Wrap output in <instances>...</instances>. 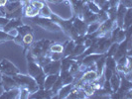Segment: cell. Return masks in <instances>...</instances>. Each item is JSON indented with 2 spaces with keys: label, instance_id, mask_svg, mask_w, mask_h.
Returning <instances> with one entry per match:
<instances>
[{
  "label": "cell",
  "instance_id": "obj_31",
  "mask_svg": "<svg viewBox=\"0 0 132 99\" xmlns=\"http://www.w3.org/2000/svg\"><path fill=\"white\" fill-rule=\"evenodd\" d=\"M13 39V37L10 36L7 32L2 31V29L0 30V42H7V41H11V40Z\"/></svg>",
  "mask_w": 132,
  "mask_h": 99
},
{
  "label": "cell",
  "instance_id": "obj_10",
  "mask_svg": "<svg viewBox=\"0 0 132 99\" xmlns=\"http://www.w3.org/2000/svg\"><path fill=\"white\" fill-rule=\"evenodd\" d=\"M73 26L76 28L77 32L79 33V36H84L86 33V30H87V24L82 19H79L77 18L73 22Z\"/></svg>",
  "mask_w": 132,
  "mask_h": 99
},
{
  "label": "cell",
  "instance_id": "obj_20",
  "mask_svg": "<svg viewBox=\"0 0 132 99\" xmlns=\"http://www.w3.org/2000/svg\"><path fill=\"white\" fill-rule=\"evenodd\" d=\"M39 15L41 17H44V18H50L51 19V16L53 15V12L51 10V8L48 6V5H44L41 9L39 10Z\"/></svg>",
  "mask_w": 132,
  "mask_h": 99
},
{
  "label": "cell",
  "instance_id": "obj_3",
  "mask_svg": "<svg viewBox=\"0 0 132 99\" xmlns=\"http://www.w3.org/2000/svg\"><path fill=\"white\" fill-rule=\"evenodd\" d=\"M0 73L6 74V75L13 76L15 74L19 73V69L14 66L11 61H9L6 59H3L0 62Z\"/></svg>",
  "mask_w": 132,
  "mask_h": 99
},
{
  "label": "cell",
  "instance_id": "obj_11",
  "mask_svg": "<svg viewBox=\"0 0 132 99\" xmlns=\"http://www.w3.org/2000/svg\"><path fill=\"white\" fill-rule=\"evenodd\" d=\"M22 25V19L21 18H15V19H9L8 23L3 27V31L8 32L12 29H16Z\"/></svg>",
  "mask_w": 132,
  "mask_h": 99
},
{
  "label": "cell",
  "instance_id": "obj_18",
  "mask_svg": "<svg viewBox=\"0 0 132 99\" xmlns=\"http://www.w3.org/2000/svg\"><path fill=\"white\" fill-rule=\"evenodd\" d=\"M20 7H22V3L21 1H13V2H8L5 5V9H6V13H10L13 12L16 9H18Z\"/></svg>",
  "mask_w": 132,
  "mask_h": 99
},
{
  "label": "cell",
  "instance_id": "obj_14",
  "mask_svg": "<svg viewBox=\"0 0 132 99\" xmlns=\"http://www.w3.org/2000/svg\"><path fill=\"white\" fill-rule=\"evenodd\" d=\"M19 95H20V88L19 87H16V88H13V89L6 90L5 92L0 96V98H8V99L17 98V97H19Z\"/></svg>",
  "mask_w": 132,
  "mask_h": 99
},
{
  "label": "cell",
  "instance_id": "obj_30",
  "mask_svg": "<svg viewBox=\"0 0 132 99\" xmlns=\"http://www.w3.org/2000/svg\"><path fill=\"white\" fill-rule=\"evenodd\" d=\"M126 38V31L124 30H119L118 33H117V35H116V37H115V42L116 43H118V44H120L121 42H123L124 40H125Z\"/></svg>",
  "mask_w": 132,
  "mask_h": 99
},
{
  "label": "cell",
  "instance_id": "obj_23",
  "mask_svg": "<svg viewBox=\"0 0 132 99\" xmlns=\"http://www.w3.org/2000/svg\"><path fill=\"white\" fill-rule=\"evenodd\" d=\"M75 46H76V44H75L73 41H70L68 43V45L66 46V48H64V51H63L64 52V58L70 57L72 55L73 49H75Z\"/></svg>",
  "mask_w": 132,
  "mask_h": 99
},
{
  "label": "cell",
  "instance_id": "obj_1",
  "mask_svg": "<svg viewBox=\"0 0 132 99\" xmlns=\"http://www.w3.org/2000/svg\"><path fill=\"white\" fill-rule=\"evenodd\" d=\"M13 78L15 79V81L17 82L19 87L26 88L27 90L30 92V94L36 92L39 89V86L37 84L36 80L30 75H24V74L17 73V74L13 75Z\"/></svg>",
  "mask_w": 132,
  "mask_h": 99
},
{
  "label": "cell",
  "instance_id": "obj_9",
  "mask_svg": "<svg viewBox=\"0 0 132 99\" xmlns=\"http://www.w3.org/2000/svg\"><path fill=\"white\" fill-rule=\"evenodd\" d=\"M97 73H96V70L94 69H87L86 71L82 73L81 77H80V80L82 81V83H86V82H93L95 79L97 78Z\"/></svg>",
  "mask_w": 132,
  "mask_h": 99
},
{
  "label": "cell",
  "instance_id": "obj_12",
  "mask_svg": "<svg viewBox=\"0 0 132 99\" xmlns=\"http://www.w3.org/2000/svg\"><path fill=\"white\" fill-rule=\"evenodd\" d=\"M58 76H59V74H47L45 80H44L43 88L46 89V90H50L52 88L53 84L55 83V81L57 80Z\"/></svg>",
  "mask_w": 132,
  "mask_h": 99
},
{
  "label": "cell",
  "instance_id": "obj_8",
  "mask_svg": "<svg viewBox=\"0 0 132 99\" xmlns=\"http://www.w3.org/2000/svg\"><path fill=\"white\" fill-rule=\"evenodd\" d=\"M103 55H104V53H103ZM103 55H102V53H89V55L86 56V58L81 60V64H82L84 66H86V67H89L90 66L94 65L95 61H96L100 57H102Z\"/></svg>",
  "mask_w": 132,
  "mask_h": 99
},
{
  "label": "cell",
  "instance_id": "obj_41",
  "mask_svg": "<svg viewBox=\"0 0 132 99\" xmlns=\"http://www.w3.org/2000/svg\"><path fill=\"white\" fill-rule=\"evenodd\" d=\"M7 3H8V0H0V7L5 6Z\"/></svg>",
  "mask_w": 132,
  "mask_h": 99
},
{
  "label": "cell",
  "instance_id": "obj_19",
  "mask_svg": "<svg viewBox=\"0 0 132 99\" xmlns=\"http://www.w3.org/2000/svg\"><path fill=\"white\" fill-rule=\"evenodd\" d=\"M86 47L84 44H79V45H77V46H75V49H73V53L72 55L70 56V57H68V58H70V59H73V58H76V57H78V56H80L81 53H84V52L86 51Z\"/></svg>",
  "mask_w": 132,
  "mask_h": 99
},
{
  "label": "cell",
  "instance_id": "obj_15",
  "mask_svg": "<svg viewBox=\"0 0 132 99\" xmlns=\"http://www.w3.org/2000/svg\"><path fill=\"white\" fill-rule=\"evenodd\" d=\"M109 83H110V85H111V88H112L113 92H115V91L118 90L119 85H120V76L118 75L117 71L114 73L112 75H111V77L109 79Z\"/></svg>",
  "mask_w": 132,
  "mask_h": 99
},
{
  "label": "cell",
  "instance_id": "obj_36",
  "mask_svg": "<svg viewBox=\"0 0 132 99\" xmlns=\"http://www.w3.org/2000/svg\"><path fill=\"white\" fill-rule=\"evenodd\" d=\"M8 21H9V19L6 18L5 16H0V28L3 29V27L8 23Z\"/></svg>",
  "mask_w": 132,
  "mask_h": 99
},
{
  "label": "cell",
  "instance_id": "obj_27",
  "mask_svg": "<svg viewBox=\"0 0 132 99\" xmlns=\"http://www.w3.org/2000/svg\"><path fill=\"white\" fill-rule=\"evenodd\" d=\"M99 24H100V22H98V21H96V22H93V23L88 24V25H87L86 33L93 34V33H94V32H96V31L98 30Z\"/></svg>",
  "mask_w": 132,
  "mask_h": 99
},
{
  "label": "cell",
  "instance_id": "obj_32",
  "mask_svg": "<svg viewBox=\"0 0 132 99\" xmlns=\"http://www.w3.org/2000/svg\"><path fill=\"white\" fill-rule=\"evenodd\" d=\"M33 40H34V38H33L32 33L26 34V35L23 36V44L26 45V46H29V45H31V44L33 43Z\"/></svg>",
  "mask_w": 132,
  "mask_h": 99
},
{
  "label": "cell",
  "instance_id": "obj_24",
  "mask_svg": "<svg viewBox=\"0 0 132 99\" xmlns=\"http://www.w3.org/2000/svg\"><path fill=\"white\" fill-rule=\"evenodd\" d=\"M64 85L63 84V81H62V78H61V76H58V78H57V80L55 81V83L53 84V86H52V88H51V91L53 92V94H57L58 93V91H59L60 89H61V87Z\"/></svg>",
  "mask_w": 132,
  "mask_h": 99
},
{
  "label": "cell",
  "instance_id": "obj_26",
  "mask_svg": "<svg viewBox=\"0 0 132 99\" xmlns=\"http://www.w3.org/2000/svg\"><path fill=\"white\" fill-rule=\"evenodd\" d=\"M16 29L18 31V34L21 35V36H24L26 34L32 33V28L30 26H28V25H21V26H19L18 28H16Z\"/></svg>",
  "mask_w": 132,
  "mask_h": 99
},
{
  "label": "cell",
  "instance_id": "obj_40",
  "mask_svg": "<svg viewBox=\"0 0 132 99\" xmlns=\"http://www.w3.org/2000/svg\"><path fill=\"white\" fill-rule=\"evenodd\" d=\"M106 1H107V0H93V2H95L100 8L104 5V3H105Z\"/></svg>",
  "mask_w": 132,
  "mask_h": 99
},
{
  "label": "cell",
  "instance_id": "obj_7",
  "mask_svg": "<svg viewBox=\"0 0 132 99\" xmlns=\"http://www.w3.org/2000/svg\"><path fill=\"white\" fill-rule=\"evenodd\" d=\"M43 73V67L40 66L36 61H28V73L30 76L35 78L36 76Z\"/></svg>",
  "mask_w": 132,
  "mask_h": 99
},
{
  "label": "cell",
  "instance_id": "obj_2",
  "mask_svg": "<svg viewBox=\"0 0 132 99\" xmlns=\"http://www.w3.org/2000/svg\"><path fill=\"white\" fill-rule=\"evenodd\" d=\"M37 25L41 26L43 29H46L52 32H59L62 31V28L60 25H58L56 22H54L53 20H51L50 18H44V17H39L34 21Z\"/></svg>",
  "mask_w": 132,
  "mask_h": 99
},
{
  "label": "cell",
  "instance_id": "obj_38",
  "mask_svg": "<svg viewBox=\"0 0 132 99\" xmlns=\"http://www.w3.org/2000/svg\"><path fill=\"white\" fill-rule=\"evenodd\" d=\"M37 15H39V9L33 8V10L28 14V16H27V17H31V18H33V17H36Z\"/></svg>",
  "mask_w": 132,
  "mask_h": 99
},
{
  "label": "cell",
  "instance_id": "obj_5",
  "mask_svg": "<svg viewBox=\"0 0 132 99\" xmlns=\"http://www.w3.org/2000/svg\"><path fill=\"white\" fill-rule=\"evenodd\" d=\"M1 84H2L5 91L9 90V89H13V88H16V87H19L17 82L15 81V79L13 78V76L6 75V74H3L1 76Z\"/></svg>",
  "mask_w": 132,
  "mask_h": 99
},
{
  "label": "cell",
  "instance_id": "obj_17",
  "mask_svg": "<svg viewBox=\"0 0 132 99\" xmlns=\"http://www.w3.org/2000/svg\"><path fill=\"white\" fill-rule=\"evenodd\" d=\"M131 22H132V11L131 8H127L126 10V13L124 15V20H123V29H127L131 26Z\"/></svg>",
  "mask_w": 132,
  "mask_h": 99
},
{
  "label": "cell",
  "instance_id": "obj_39",
  "mask_svg": "<svg viewBox=\"0 0 132 99\" xmlns=\"http://www.w3.org/2000/svg\"><path fill=\"white\" fill-rule=\"evenodd\" d=\"M7 33L9 34L10 36H12L13 38H15L17 35H18V31H17V29H12V30H10V31H8Z\"/></svg>",
  "mask_w": 132,
  "mask_h": 99
},
{
  "label": "cell",
  "instance_id": "obj_37",
  "mask_svg": "<svg viewBox=\"0 0 132 99\" xmlns=\"http://www.w3.org/2000/svg\"><path fill=\"white\" fill-rule=\"evenodd\" d=\"M119 3H121L122 5H124L126 8H131L132 0H119Z\"/></svg>",
  "mask_w": 132,
  "mask_h": 99
},
{
  "label": "cell",
  "instance_id": "obj_4",
  "mask_svg": "<svg viewBox=\"0 0 132 99\" xmlns=\"http://www.w3.org/2000/svg\"><path fill=\"white\" fill-rule=\"evenodd\" d=\"M43 71L45 74H59L61 71V61L51 60L48 65L43 66Z\"/></svg>",
  "mask_w": 132,
  "mask_h": 99
},
{
  "label": "cell",
  "instance_id": "obj_25",
  "mask_svg": "<svg viewBox=\"0 0 132 99\" xmlns=\"http://www.w3.org/2000/svg\"><path fill=\"white\" fill-rule=\"evenodd\" d=\"M87 8H88V10L90 11V12H93L94 14H97L100 11V7L95 3V2H93V0H89L88 2H87Z\"/></svg>",
  "mask_w": 132,
  "mask_h": 99
},
{
  "label": "cell",
  "instance_id": "obj_6",
  "mask_svg": "<svg viewBox=\"0 0 132 99\" xmlns=\"http://www.w3.org/2000/svg\"><path fill=\"white\" fill-rule=\"evenodd\" d=\"M115 26H117V24H115V22H114L113 20H111V19L104 20L103 22H101V23L99 24L98 30H97L98 35L101 36V35L107 33V32H110Z\"/></svg>",
  "mask_w": 132,
  "mask_h": 99
},
{
  "label": "cell",
  "instance_id": "obj_33",
  "mask_svg": "<svg viewBox=\"0 0 132 99\" xmlns=\"http://www.w3.org/2000/svg\"><path fill=\"white\" fill-rule=\"evenodd\" d=\"M49 55H47V56H49V58L51 59V60H61V59L64 58V56L62 55L63 53H49Z\"/></svg>",
  "mask_w": 132,
  "mask_h": 99
},
{
  "label": "cell",
  "instance_id": "obj_34",
  "mask_svg": "<svg viewBox=\"0 0 132 99\" xmlns=\"http://www.w3.org/2000/svg\"><path fill=\"white\" fill-rule=\"evenodd\" d=\"M30 4L34 7V8H36V9H41L42 7L44 6L45 4H44V2L43 1H41V0H32V1H30Z\"/></svg>",
  "mask_w": 132,
  "mask_h": 99
},
{
  "label": "cell",
  "instance_id": "obj_29",
  "mask_svg": "<svg viewBox=\"0 0 132 99\" xmlns=\"http://www.w3.org/2000/svg\"><path fill=\"white\" fill-rule=\"evenodd\" d=\"M49 50L51 53H63L64 46L61 44H54V45H50Z\"/></svg>",
  "mask_w": 132,
  "mask_h": 99
},
{
  "label": "cell",
  "instance_id": "obj_21",
  "mask_svg": "<svg viewBox=\"0 0 132 99\" xmlns=\"http://www.w3.org/2000/svg\"><path fill=\"white\" fill-rule=\"evenodd\" d=\"M105 67L111 69L113 73H116V60L113 59V57H107V58H105Z\"/></svg>",
  "mask_w": 132,
  "mask_h": 99
},
{
  "label": "cell",
  "instance_id": "obj_28",
  "mask_svg": "<svg viewBox=\"0 0 132 99\" xmlns=\"http://www.w3.org/2000/svg\"><path fill=\"white\" fill-rule=\"evenodd\" d=\"M21 13H22V7H20L18 9H16L13 12H10V13H6L5 14V17L8 18V19H15V18H20L21 16Z\"/></svg>",
  "mask_w": 132,
  "mask_h": 99
},
{
  "label": "cell",
  "instance_id": "obj_22",
  "mask_svg": "<svg viewBox=\"0 0 132 99\" xmlns=\"http://www.w3.org/2000/svg\"><path fill=\"white\" fill-rule=\"evenodd\" d=\"M73 62V60H72L68 57L67 58H63V59H61V69L62 70H69Z\"/></svg>",
  "mask_w": 132,
  "mask_h": 99
},
{
  "label": "cell",
  "instance_id": "obj_16",
  "mask_svg": "<svg viewBox=\"0 0 132 99\" xmlns=\"http://www.w3.org/2000/svg\"><path fill=\"white\" fill-rule=\"evenodd\" d=\"M60 76L62 78V81H63V84L64 85L73 83V79H75L73 78V75L69 70H62Z\"/></svg>",
  "mask_w": 132,
  "mask_h": 99
},
{
  "label": "cell",
  "instance_id": "obj_13",
  "mask_svg": "<svg viewBox=\"0 0 132 99\" xmlns=\"http://www.w3.org/2000/svg\"><path fill=\"white\" fill-rule=\"evenodd\" d=\"M73 88V84H66V85H63L61 87L59 91H58V98H67L68 95L70 94V92L72 91V89Z\"/></svg>",
  "mask_w": 132,
  "mask_h": 99
},
{
  "label": "cell",
  "instance_id": "obj_35",
  "mask_svg": "<svg viewBox=\"0 0 132 99\" xmlns=\"http://www.w3.org/2000/svg\"><path fill=\"white\" fill-rule=\"evenodd\" d=\"M103 76H104V78L105 80H109L110 77H111V75L113 74V71L111 69H109V68H107V67H104V69H103Z\"/></svg>",
  "mask_w": 132,
  "mask_h": 99
}]
</instances>
